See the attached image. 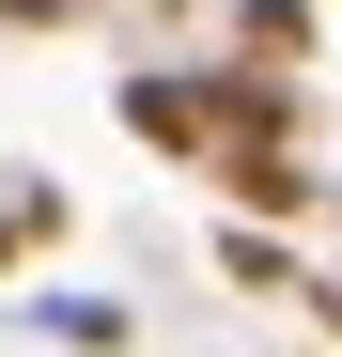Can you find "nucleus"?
Wrapping results in <instances>:
<instances>
[{
  "instance_id": "2",
  "label": "nucleus",
  "mask_w": 342,
  "mask_h": 357,
  "mask_svg": "<svg viewBox=\"0 0 342 357\" xmlns=\"http://www.w3.org/2000/svg\"><path fill=\"white\" fill-rule=\"evenodd\" d=\"M31 326H47V342H78V357L125 342V311H109V295H31Z\"/></svg>"
},
{
  "instance_id": "5",
  "label": "nucleus",
  "mask_w": 342,
  "mask_h": 357,
  "mask_svg": "<svg viewBox=\"0 0 342 357\" xmlns=\"http://www.w3.org/2000/svg\"><path fill=\"white\" fill-rule=\"evenodd\" d=\"M47 218H63L47 187H16V202H0V264H16V249H47Z\"/></svg>"
},
{
  "instance_id": "4",
  "label": "nucleus",
  "mask_w": 342,
  "mask_h": 357,
  "mask_svg": "<svg viewBox=\"0 0 342 357\" xmlns=\"http://www.w3.org/2000/svg\"><path fill=\"white\" fill-rule=\"evenodd\" d=\"M249 47H265V63H296V47H311V0H249Z\"/></svg>"
},
{
  "instance_id": "6",
  "label": "nucleus",
  "mask_w": 342,
  "mask_h": 357,
  "mask_svg": "<svg viewBox=\"0 0 342 357\" xmlns=\"http://www.w3.org/2000/svg\"><path fill=\"white\" fill-rule=\"evenodd\" d=\"M0 16H63V0H0Z\"/></svg>"
},
{
  "instance_id": "1",
  "label": "nucleus",
  "mask_w": 342,
  "mask_h": 357,
  "mask_svg": "<svg viewBox=\"0 0 342 357\" xmlns=\"http://www.w3.org/2000/svg\"><path fill=\"white\" fill-rule=\"evenodd\" d=\"M125 125L171 140V155H202V78H140V93H125Z\"/></svg>"
},
{
  "instance_id": "3",
  "label": "nucleus",
  "mask_w": 342,
  "mask_h": 357,
  "mask_svg": "<svg viewBox=\"0 0 342 357\" xmlns=\"http://www.w3.org/2000/svg\"><path fill=\"white\" fill-rule=\"evenodd\" d=\"M234 202H249V218H296L311 187H296V155H234Z\"/></svg>"
}]
</instances>
